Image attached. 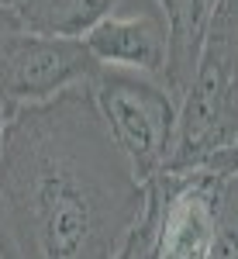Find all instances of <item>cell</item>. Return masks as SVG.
<instances>
[{
  "label": "cell",
  "instance_id": "obj_1",
  "mask_svg": "<svg viewBox=\"0 0 238 259\" xmlns=\"http://www.w3.org/2000/svg\"><path fill=\"white\" fill-rule=\"evenodd\" d=\"M145 207L86 87L18 107L0 156V259H111Z\"/></svg>",
  "mask_w": 238,
  "mask_h": 259
},
{
  "label": "cell",
  "instance_id": "obj_2",
  "mask_svg": "<svg viewBox=\"0 0 238 259\" xmlns=\"http://www.w3.org/2000/svg\"><path fill=\"white\" fill-rule=\"evenodd\" d=\"M238 142V0H214L166 169L186 173Z\"/></svg>",
  "mask_w": 238,
  "mask_h": 259
},
{
  "label": "cell",
  "instance_id": "obj_3",
  "mask_svg": "<svg viewBox=\"0 0 238 259\" xmlns=\"http://www.w3.org/2000/svg\"><path fill=\"white\" fill-rule=\"evenodd\" d=\"M86 90L135 180L149 183L152 177H159L169 166L176 145L179 100L173 97V90L162 80L107 66L97 69Z\"/></svg>",
  "mask_w": 238,
  "mask_h": 259
},
{
  "label": "cell",
  "instance_id": "obj_4",
  "mask_svg": "<svg viewBox=\"0 0 238 259\" xmlns=\"http://www.w3.org/2000/svg\"><path fill=\"white\" fill-rule=\"evenodd\" d=\"M97 69V59L79 38L24 31L0 14V104H45L73 87H86Z\"/></svg>",
  "mask_w": 238,
  "mask_h": 259
},
{
  "label": "cell",
  "instance_id": "obj_5",
  "mask_svg": "<svg viewBox=\"0 0 238 259\" xmlns=\"http://www.w3.org/2000/svg\"><path fill=\"white\" fill-rule=\"evenodd\" d=\"M224 180L204 169H162L145 183L159 207L156 259H207L218 235V204Z\"/></svg>",
  "mask_w": 238,
  "mask_h": 259
},
{
  "label": "cell",
  "instance_id": "obj_6",
  "mask_svg": "<svg viewBox=\"0 0 238 259\" xmlns=\"http://www.w3.org/2000/svg\"><path fill=\"white\" fill-rule=\"evenodd\" d=\"M79 41L90 49L97 66L131 69L152 80H166L169 21L156 0H121Z\"/></svg>",
  "mask_w": 238,
  "mask_h": 259
},
{
  "label": "cell",
  "instance_id": "obj_7",
  "mask_svg": "<svg viewBox=\"0 0 238 259\" xmlns=\"http://www.w3.org/2000/svg\"><path fill=\"white\" fill-rule=\"evenodd\" d=\"M118 4L121 0H14L0 7V14H7L24 31L56 35V38H83Z\"/></svg>",
  "mask_w": 238,
  "mask_h": 259
},
{
  "label": "cell",
  "instance_id": "obj_8",
  "mask_svg": "<svg viewBox=\"0 0 238 259\" xmlns=\"http://www.w3.org/2000/svg\"><path fill=\"white\" fill-rule=\"evenodd\" d=\"M207 259H238V173L224 180L218 204V235Z\"/></svg>",
  "mask_w": 238,
  "mask_h": 259
},
{
  "label": "cell",
  "instance_id": "obj_9",
  "mask_svg": "<svg viewBox=\"0 0 238 259\" xmlns=\"http://www.w3.org/2000/svg\"><path fill=\"white\" fill-rule=\"evenodd\" d=\"M18 114V107H7L0 104V156H4V145H7V132H11V121Z\"/></svg>",
  "mask_w": 238,
  "mask_h": 259
},
{
  "label": "cell",
  "instance_id": "obj_10",
  "mask_svg": "<svg viewBox=\"0 0 238 259\" xmlns=\"http://www.w3.org/2000/svg\"><path fill=\"white\" fill-rule=\"evenodd\" d=\"M159 7H162V14H166V21H169V14H173V7H176V0H156Z\"/></svg>",
  "mask_w": 238,
  "mask_h": 259
},
{
  "label": "cell",
  "instance_id": "obj_11",
  "mask_svg": "<svg viewBox=\"0 0 238 259\" xmlns=\"http://www.w3.org/2000/svg\"><path fill=\"white\" fill-rule=\"evenodd\" d=\"M7 4H14V0H0V7H7Z\"/></svg>",
  "mask_w": 238,
  "mask_h": 259
}]
</instances>
